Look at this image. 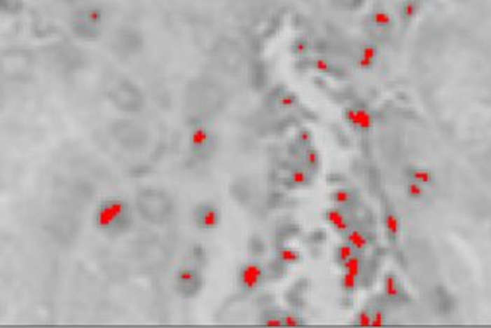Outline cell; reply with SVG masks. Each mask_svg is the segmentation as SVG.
Wrapping results in <instances>:
<instances>
[{"mask_svg":"<svg viewBox=\"0 0 491 328\" xmlns=\"http://www.w3.org/2000/svg\"><path fill=\"white\" fill-rule=\"evenodd\" d=\"M282 316H283V327H300L305 324L303 317L295 312H286Z\"/></svg>","mask_w":491,"mask_h":328,"instance_id":"d4e9b609","label":"cell"},{"mask_svg":"<svg viewBox=\"0 0 491 328\" xmlns=\"http://www.w3.org/2000/svg\"><path fill=\"white\" fill-rule=\"evenodd\" d=\"M354 197L355 196H354L352 189H350V188H339V189H336L331 194V201L334 203V206L345 207V206L351 205Z\"/></svg>","mask_w":491,"mask_h":328,"instance_id":"e0dca14e","label":"cell"},{"mask_svg":"<svg viewBox=\"0 0 491 328\" xmlns=\"http://www.w3.org/2000/svg\"><path fill=\"white\" fill-rule=\"evenodd\" d=\"M295 52H296L298 55L305 53V52H307V44H305L304 41H298L296 46H295Z\"/></svg>","mask_w":491,"mask_h":328,"instance_id":"d6a6232c","label":"cell"},{"mask_svg":"<svg viewBox=\"0 0 491 328\" xmlns=\"http://www.w3.org/2000/svg\"><path fill=\"white\" fill-rule=\"evenodd\" d=\"M359 286H360V277L359 275H354V274L343 271V274L340 277V287H342L343 292L354 294L359 289Z\"/></svg>","mask_w":491,"mask_h":328,"instance_id":"44dd1931","label":"cell"},{"mask_svg":"<svg viewBox=\"0 0 491 328\" xmlns=\"http://www.w3.org/2000/svg\"><path fill=\"white\" fill-rule=\"evenodd\" d=\"M342 268H343L345 273H350V274L361 277V274L364 271L363 257L359 256V253H357L355 256H352L350 260H346L345 264H342Z\"/></svg>","mask_w":491,"mask_h":328,"instance_id":"d6986e66","label":"cell"},{"mask_svg":"<svg viewBox=\"0 0 491 328\" xmlns=\"http://www.w3.org/2000/svg\"><path fill=\"white\" fill-rule=\"evenodd\" d=\"M121 224V221L112 214L111 209L106 206L104 203H102L97 212H95V226L100 230H113L120 227Z\"/></svg>","mask_w":491,"mask_h":328,"instance_id":"30bf717a","label":"cell"},{"mask_svg":"<svg viewBox=\"0 0 491 328\" xmlns=\"http://www.w3.org/2000/svg\"><path fill=\"white\" fill-rule=\"evenodd\" d=\"M197 223L201 228H205V230H214L219 226L221 223V214H219V210L215 207V206H212V205H205V206H200L197 209Z\"/></svg>","mask_w":491,"mask_h":328,"instance_id":"8992f818","label":"cell"},{"mask_svg":"<svg viewBox=\"0 0 491 328\" xmlns=\"http://www.w3.org/2000/svg\"><path fill=\"white\" fill-rule=\"evenodd\" d=\"M112 97L120 108L126 109L129 112H137V109H139V106L142 104L141 93L129 83L118 85L117 88H115Z\"/></svg>","mask_w":491,"mask_h":328,"instance_id":"7a4b0ae2","label":"cell"},{"mask_svg":"<svg viewBox=\"0 0 491 328\" xmlns=\"http://www.w3.org/2000/svg\"><path fill=\"white\" fill-rule=\"evenodd\" d=\"M334 254H336L334 257H336L337 262L342 265V264L346 262V260H350L352 256L357 254V252H355V250L348 242H345V240H343L340 245H337Z\"/></svg>","mask_w":491,"mask_h":328,"instance_id":"7402d4cb","label":"cell"},{"mask_svg":"<svg viewBox=\"0 0 491 328\" xmlns=\"http://www.w3.org/2000/svg\"><path fill=\"white\" fill-rule=\"evenodd\" d=\"M277 259L283 265H296L301 262V253L292 247H282L277 250Z\"/></svg>","mask_w":491,"mask_h":328,"instance_id":"2e32d148","label":"cell"},{"mask_svg":"<svg viewBox=\"0 0 491 328\" xmlns=\"http://www.w3.org/2000/svg\"><path fill=\"white\" fill-rule=\"evenodd\" d=\"M354 324L360 325V327H372V310L371 308L364 307V308H361V310H359L357 315H355Z\"/></svg>","mask_w":491,"mask_h":328,"instance_id":"cb8c5ba5","label":"cell"},{"mask_svg":"<svg viewBox=\"0 0 491 328\" xmlns=\"http://www.w3.org/2000/svg\"><path fill=\"white\" fill-rule=\"evenodd\" d=\"M369 22H371V26L375 29V31L382 32V34L389 32L390 29L393 27V23H394L393 15L387 11V9H384V8L373 9V11L369 15Z\"/></svg>","mask_w":491,"mask_h":328,"instance_id":"9c48e42d","label":"cell"},{"mask_svg":"<svg viewBox=\"0 0 491 328\" xmlns=\"http://www.w3.org/2000/svg\"><path fill=\"white\" fill-rule=\"evenodd\" d=\"M314 67H316V70H317V71H322V73L330 71V69H331L330 62L326 61V60H322V57H321V60H316V61H314Z\"/></svg>","mask_w":491,"mask_h":328,"instance_id":"1f68e13d","label":"cell"},{"mask_svg":"<svg viewBox=\"0 0 491 328\" xmlns=\"http://www.w3.org/2000/svg\"><path fill=\"white\" fill-rule=\"evenodd\" d=\"M289 180H291L293 186L301 188V186L310 185L312 177H310V172L307 168H295V170H292L291 176H289Z\"/></svg>","mask_w":491,"mask_h":328,"instance_id":"ffe728a7","label":"cell"},{"mask_svg":"<svg viewBox=\"0 0 491 328\" xmlns=\"http://www.w3.org/2000/svg\"><path fill=\"white\" fill-rule=\"evenodd\" d=\"M361 57H364V60H368L371 62H375L377 61V57H378V47L375 46V44H366L361 47Z\"/></svg>","mask_w":491,"mask_h":328,"instance_id":"484cf974","label":"cell"},{"mask_svg":"<svg viewBox=\"0 0 491 328\" xmlns=\"http://www.w3.org/2000/svg\"><path fill=\"white\" fill-rule=\"evenodd\" d=\"M189 141H191L192 150L201 154V153H206L212 147L214 135H212V132L205 126H195L191 130Z\"/></svg>","mask_w":491,"mask_h":328,"instance_id":"5b68a950","label":"cell"},{"mask_svg":"<svg viewBox=\"0 0 491 328\" xmlns=\"http://www.w3.org/2000/svg\"><path fill=\"white\" fill-rule=\"evenodd\" d=\"M382 292L386 295L390 301L398 300L401 296V283L399 277L394 273H386L382 277Z\"/></svg>","mask_w":491,"mask_h":328,"instance_id":"7c38bea8","label":"cell"},{"mask_svg":"<svg viewBox=\"0 0 491 328\" xmlns=\"http://www.w3.org/2000/svg\"><path fill=\"white\" fill-rule=\"evenodd\" d=\"M103 203L111 209L112 214L117 217L123 224H126L130 219V209L126 205V201H123L121 198H108Z\"/></svg>","mask_w":491,"mask_h":328,"instance_id":"5bb4252c","label":"cell"},{"mask_svg":"<svg viewBox=\"0 0 491 328\" xmlns=\"http://www.w3.org/2000/svg\"><path fill=\"white\" fill-rule=\"evenodd\" d=\"M423 6V0H403L401 6V20L403 25H410L417 17Z\"/></svg>","mask_w":491,"mask_h":328,"instance_id":"9a60e30c","label":"cell"},{"mask_svg":"<svg viewBox=\"0 0 491 328\" xmlns=\"http://www.w3.org/2000/svg\"><path fill=\"white\" fill-rule=\"evenodd\" d=\"M333 2L343 9H357L364 4V0H333Z\"/></svg>","mask_w":491,"mask_h":328,"instance_id":"83f0119b","label":"cell"},{"mask_svg":"<svg viewBox=\"0 0 491 328\" xmlns=\"http://www.w3.org/2000/svg\"><path fill=\"white\" fill-rule=\"evenodd\" d=\"M407 179L416 182V183H420V185L427 186V188H431V186L436 185L434 172L428 168H423V167H410L407 170Z\"/></svg>","mask_w":491,"mask_h":328,"instance_id":"8fae6325","label":"cell"},{"mask_svg":"<svg viewBox=\"0 0 491 328\" xmlns=\"http://www.w3.org/2000/svg\"><path fill=\"white\" fill-rule=\"evenodd\" d=\"M295 103H296V97L291 93H286L282 95L280 99H278V104H280L282 108H284V109L292 108V106H295Z\"/></svg>","mask_w":491,"mask_h":328,"instance_id":"f546056e","label":"cell"},{"mask_svg":"<svg viewBox=\"0 0 491 328\" xmlns=\"http://www.w3.org/2000/svg\"><path fill=\"white\" fill-rule=\"evenodd\" d=\"M343 236L345 242H348L357 253H364L371 247V238L360 227H351Z\"/></svg>","mask_w":491,"mask_h":328,"instance_id":"52a82bcc","label":"cell"},{"mask_svg":"<svg viewBox=\"0 0 491 328\" xmlns=\"http://www.w3.org/2000/svg\"><path fill=\"white\" fill-rule=\"evenodd\" d=\"M298 141H300L301 146H310V142H312V133L309 130H300V133H298Z\"/></svg>","mask_w":491,"mask_h":328,"instance_id":"4dcf8cb0","label":"cell"},{"mask_svg":"<svg viewBox=\"0 0 491 328\" xmlns=\"http://www.w3.org/2000/svg\"><path fill=\"white\" fill-rule=\"evenodd\" d=\"M177 285L180 289H185V291H195L198 287V274L191 268H181L177 273Z\"/></svg>","mask_w":491,"mask_h":328,"instance_id":"4fadbf2b","label":"cell"},{"mask_svg":"<svg viewBox=\"0 0 491 328\" xmlns=\"http://www.w3.org/2000/svg\"><path fill=\"white\" fill-rule=\"evenodd\" d=\"M304 163H305V168L307 170H310V171H314L319 168V163H321V156H319V153H317V150L309 147L305 151H304Z\"/></svg>","mask_w":491,"mask_h":328,"instance_id":"603a6c76","label":"cell"},{"mask_svg":"<svg viewBox=\"0 0 491 328\" xmlns=\"http://www.w3.org/2000/svg\"><path fill=\"white\" fill-rule=\"evenodd\" d=\"M260 322H262L263 325H268V327H283V316L269 315V316H265Z\"/></svg>","mask_w":491,"mask_h":328,"instance_id":"f1b7e54d","label":"cell"},{"mask_svg":"<svg viewBox=\"0 0 491 328\" xmlns=\"http://www.w3.org/2000/svg\"><path fill=\"white\" fill-rule=\"evenodd\" d=\"M345 121L360 132H368L373 128V115L366 106H350L343 112Z\"/></svg>","mask_w":491,"mask_h":328,"instance_id":"3957f363","label":"cell"},{"mask_svg":"<svg viewBox=\"0 0 491 328\" xmlns=\"http://www.w3.org/2000/svg\"><path fill=\"white\" fill-rule=\"evenodd\" d=\"M265 280V269L258 262H247L239 269V286L244 292L251 294Z\"/></svg>","mask_w":491,"mask_h":328,"instance_id":"6da1fadb","label":"cell"},{"mask_svg":"<svg viewBox=\"0 0 491 328\" xmlns=\"http://www.w3.org/2000/svg\"><path fill=\"white\" fill-rule=\"evenodd\" d=\"M428 188L427 186H423L420 185V183H416V182H413V180H408L407 179V183H406V194L410 200H423L427 197L428 194Z\"/></svg>","mask_w":491,"mask_h":328,"instance_id":"ac0fdd59","label":"cell"},{"mask_svg":"<svg viewBox=\"0 0 491 328\" xmlns=\"http://www.w3.org/2000/svg\"><path fill=\"white\" fill-rule=\"evenodd\" d=\"M387 324V313L382 308H373L372 310V327H382Z\"/></svg>","mask_w":491,"mask_h":328,"instance_id":"4316f807","label":"cell"},{"mask_svg":"<svg viewBox=\"0 0 491 328\" xmlns=\"http://www.w3.org/2000/svg\"><path fill=\"white\" fill-rule=\"evenodd\" d=\"M324 218H325L326 223H329L339 235H345L346 231L352 227L350 214H346V212L339 206L326 209L325 214H324Z\"/></svg>","mask_w":491,"mask_h":328,"instance_id":"277c9868","label":"cell"},{"mask_svg":"<svg viewBox=\"0 0 491 328\" xmlns=\"http://www.w3.org/2000/svg\"><path fill=\"white\" fill-rule=\"evenodd\" d=\"M382 226H384V231H386V235H387L390 242L396 244L402 235V223H401V218L396 212H393V210L384 212Z\"/></svg>","mask_w":491,"mask_h":328,"instance_id":"ba28073f","label":"cell"}]
</instances>
